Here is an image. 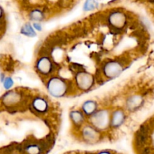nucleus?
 I'll use <instances>...</instances> for the list:
<instances>
[{"instance_id": "1", "label": "nucleus", "mask_w": 154, "mask_h": 154, "mask_svg": "<svg viewBox=\"0 0 154 154\" xmlns=\"http://www.w3.org/2000/svg\"><path fill=\"white\" fill-rule=\"evenodd\" d=\"M45 85L49 95L57 99L67 96L72 90L71 83L59 76H51L48 78Z\"/></svg>"}, {"instance_id": "2", "label": "nucleus", "mask_w": 154, "mask_h": 154, "mask_svg": "<svg viewBox=\"0 0 154 154\" xmlns=\"http://www.w3.org/2000/svg\"><path fill=\"white\" fill-rule=\"evenodd\" d=\"M126 68V64L120 59L108 60L103 62L100 68L102 75L108 80L118 78Z\"/></svg>"}, {"instance_id": "3", "label": "nucleus", "mask_w": 154, "mask_h": 154, "mask_svg": "<svg viewBox=\"0 0 154 154\" xmlns=\"http://www.w3.org/2000/svg\"><path fill=\"white\" fill-rule=\"evenodd\" d=\"M110 118L111 112L109 110L101 109L89 117V122L99 132H104L110 127Z\"/></svg>"}, {"instance_id": "4", "label": "nucleus", "mask_w": 154, "mask_h": 154, "mask_svg": "<svg viewBox=\"0 0 154 154\" xmlns=\"http://www.w3.org/2000/svg\"><path fill=\"white\" fill-rule=\"evenodd\" d=\"M75 84L79 90L82 92H87L94 87L96 80L92 74L83 69L75 72Z\"/></svg>"}, {"instance_id": "5", "label": "nucleus", "mask_w": 154, "mask_h": 154, "mask_svg": "<svg viewBox=\"0 0 154 154\" xmlns=\"http://www.w3.org/2000/svg\"><path fill=\"white\" fill-rule=\"evenodd\" d=\"M107 22L111 30L117 33H120V31L127 25V16L121 11H113L108 14Z\"/></svg>"}, {"instance_id": "6", "label": "nucleus", "mask_w": 154, "mask_h": 154, "mask_svg": "<svg viewBox=\"0 0 154 154\" xmlns=\"http://www.w3.org/2000/svg\"><path fill=\"white\" fill-rule=\"evenodd\" d=\"M24 96L22 92L17 90H10L6 91L1 97V103L5 108L17 107L24 105Z\"/></svg>"}, {"instance_id": "7", "label": "nucleus", "mask_w": 154, "mask_h": 154, "mask_svg": "<svg viewBox=\"0 0 154 154\" xmlns=\"http://www.w3.org/2000/svg\"><path fill=\"white\" fill-rule=\"evenodd\" d=\"M35 68L36 72H38L42 76L46 78L52 75L57 68V65L51 60L50 56H41L36 60Z\"/></svg>"}, {"instance_id": "8", "label": "nucleus", "mask_w": 154, "mask_h": 154, "mask_svg": "<svg viewBox=\"0 0 154 154\" xmlns=\"http://www.w3.org/2000/svg\"><path fill=\"white\" fill-rule=\"evenodd\" d=\"M151 132V126L150 124H142L140 126L139 129L136 132L135 135V148L141 150L144 147L149 139L150 133Z\"/></svg>"}, {"instance_id": "9", "label": "nucleus", "mask_w": 154, "mask_h": 154, "mask_svg": "<svg viewBox=\"0 0 154 154\" xmlns=\"http://www.w3.org/2000/svg\"><path fill=\"white\" fill-rule=\"evenodd\" d=\"M50 106L48 100L41 96H36L32 99L29 109L36 116L45 114L49 110Z\"/></svg>"}, {"instance_id": "10", "label": "nucleus", "mask_w": 154, "mask_h": 154, "mask_svg": "<svg viewBox=\"0 0 154 154\" xmlns=\"http://www.w3.org/2000/svg\"><path fill=\"white\" fill-rule=\"evenodd\" d=\"M81 132L83 140L88 144H95L101 139V132L90 124L84 125Z\"/></svg>"}, {"instance_id": "11", "label": "nucleus", "mask_w": 154, "mask_h": 154, "mask_svg": "<svg viewBox=\"0 0 154 154\" xmlns=\"http://www.w3.org/2000/svg\"><path fill=\"white\" fill-rule=\"evenodd\" d=\"M126 115L124 110L122 108H117L111 113L110 127L115 129L121 127L126 121Z\"/></svg>"}, {"instance_id": "12", "label": "nucleus", "mask_w": 154, "mask_h": 154, "mask_svg": "<svg viewBox=\"0 0 154 154\" xmlns=\"http://www.w3.org/2000/svg\"><path fill=\"white\" fill-rule=\"evenodd\" d=\"M144 105V99L139 95H132L126 99L125 107L127 111L130 112L138 111Z\"/></svg>"}, {"instance_id": "13", "label": "nucleus", "mask_w": 154, "mask_h": 154, "mask_svg": "<svg viewBox=\"0 0 154 154\" xmlns=\"http://www.w3.org/2000/svg\"><path fill=\"white\" fill-rule=\"evenodd\" d=\"M97 111L98 104L94 100L89 99V100L85 101L81 105V111L85 115V117H90Z\"/></svg>"}, {"instance_id": "14", "label": "nucleus", "mask_w": 154, "mask_h": 154, "mask_svg": "<svg viewBox=\"0 0 154 154\" xmlns=\"http://www.w3.org/2000/svg\"><path fill=\"white\" fill-rule=\"evenodd\" d=\"M69 118L75 127H81L85 122V115L80 110H72L69 112Z\"/></svg>"}, {"instance_id": "15", "label": "nucleus", "mask_w": 154, "mask_h": 154, "mask_svg": "<svg viewBox=\"0 0 154 154\" xmlns=\"http://www.w3.org/2000/svg\"><path fill=\"white\" fill-rule=\"evenodd\" d=\"M29 18L30 20L33 21V22H42L45 20V13L42 11L40 9H33L29 14Z\"/></svg>"}, {"instance_id": "16", "label": "nucleus", "mask_w": 154, "mask_h": 154, "mask_svg": "<svg viewBox=\"0 0 154 154\" xmlns=\"http://www.w3.org/2000/svg\"><path fill=\"white\" fill-rule=\"evenodd\" d=\"M20 33L23 35H25L26 37H35L36 36V32L32 27V25H31L29 23L23 24V26L20 29Z\"/></svg>"}, {"instance_id": "17", "label": "nucleus", "mask_w": 154, "mask_h": 154, "mask_svg": "<svg viewBox=\"0 0 154 154\" xmlns=\"http://www.w3.org/2000/svg\"><path fill=\"white\" fill-rule=\"evenodd\" d=\"M98 7V2L96 0H86L83 6V10L84 11H90Z\"/></svg>"}, {"instance_id": "18", "label": "nucleus", "mask_w": 154, "mask_h": 154, "mask_svg": "<svg viewBox=\"0 0 154 154\" xmlns=\"http://www.w3.org/2000/svg\"><path fill=\"white\" fill-rule=\"evenodd\" d=\"M14 84V81L13 78L11 77H5V80L2 82L3 87H4V89L6 91L10 90V89L13 87Z\"/></svg>"}, {"instance_id": "19", "label": "nucleus", "mask_w": 154, "mask_h": 154, "mask_svg": "<svg viewBox=\"0 0 154 154\" xmlns=\"http://www.w3.org/2000/svg\"><path fill=\"white\" fill-rule=\"evenodd\" d=\"M5 12L2 6L0 5V25L5 26Z\"/></svg>"}, {"instance_id": "20", "label": "nucleus", "mask_w": 154, "mask_h": 154, "mask_svg": "<svg viewBox=\"0 0 154 154\" xmlns=\"http://www.w3.org/2000/svg\"><path fill=\"white\" fill-rule=\"evenodd\" d=\"M32 27L34 28L35 30H36V31H38V32L42 31V26L40 23L34 22L32 23Z\"/></svg>"}, {"instance_id": "21", "label": "nucleus", "mask_w": 154, "mask_h": 154, "mask_svg": "<svg viewBox=\"0 0 154 154\" xmlns=\"http://www.w3.org/2000/svg\"><path fill=\"white\" fill-rule=\"evenodd\" d=\"M95 154H114L112 152L110 151V150H102V151H99L98 153H95Z\"/></svg>"}, {"instance_id": "22", "label": "nucleus", "mask_w": 154, "mask_h": 154, "mask_svg": "<svg viewBox=\"0 0 154 154\" xmlns=\"http://www.w3.org/2000/svg\"><path fill=\"white\" fill-rule=\"evenodd\" d=\"M5 74L4 73L0 74V81H1L2 83L3 82V81L5 80Z\"/></svg>"}, {"instance_id": "23", "label": "nucleus", "mask_w": 154, "mask_h": 154, "mask_svg": "<svg viewBox=\"0 0 154 154\" xmlns=\"http://www.w3.org/2000/svg\"><path fill=\"white\" fill-rule=\"evenodd\" d=\"M4 29V26L0 25V32H1L2 29Z\"/></svg>"}, {"instance_id": "24", "label": "nucleus", "mask_w": 154, "mask_h": 154, "mask_svg": "<svg viewBox=\"0 0 154 154\" xmlns=\"http://www.w3.org/2000/svg\"><path fill=\"white\" fill-rule=\"evenodd\" d=\"M84 154H95L94 153H91V152H86Z\"/></svg>"}]
</instances>
